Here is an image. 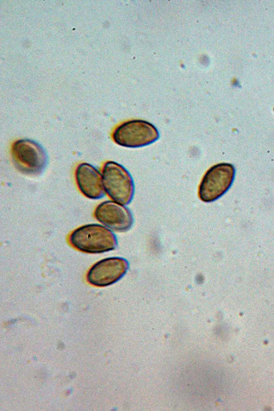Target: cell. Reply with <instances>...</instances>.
I'll return each mask as SVG.
<instances>
[{"label": "cell", "mask_w": 274, "mask_h": 411, "mask_svg": "<svg viewBox=\"0 0 274 411\" xmlns=\"http://www.w3.org/2000/svg\"><path fill=\"white\" fill-rule=\"evenodd\" d=\"M69 243L77 250L86 253H102L114 250L118 240L112 230L99 223L82 225L68 237Z\"/></svg>", "instance_id": "cell-1"}, {"label": "cell", "mask_w": 274, "mask_h": 411, "mask_svg": "<svg viewBox=\"0 0 274 411\" xmlns=\"http://www.w3.org/2000/svg\"><path fill=\"white\" fill-rule=\"evenodd\" d=\"M15 168L27 175H38L48 164V155L38 142L28 138L14 141L10 149Z\"/></svg>", "instance_id": "cell-2"}, {"label": "cell", "mask_w": 274, "mask_h": 411, "mask_svg": "<svg viewBox=\"0 0 274 411\" xmlns=\"http://www.w3.org/2000/svg\"><path fill=\"white\" fill-rule=\"evenodd\" d=\"M105 193L114 201L128 205L133 199L135 186L129 172L114 161L106 162L102 170Z\"/></svg>", "instance_id": "cell-3"}, {"label": "cell", "mask_w": 274, "mask_h": 411, "mask_svg": "<svg viewBox=\"0 0 274 411\" xmlns=\"http://www.w3.org/2000/svg\"><path fill=\"white\" fill-rule=\"evenodd\" d=\"M235 168L229 163H219L211 166L203 175L199 186V197L204 202H212L223 196L231 187Z\"/></svg>", "instance_id": "cell-4"}, {"label": "cell", "mask_w": 274, "mask_h": 411, "mask_svg": "<svg viewBox=\"0 0 274 411\" xmlns=\"http://www.w3.org/2000/svg\"><path fill=\"white\" fill-rule=\"evenodd\" d=\"M157 128L144 120H131L119 125L112 134L114 141L125 147L136 148L149 145L159 138Z\"/></svg>", "instance_id": "cell-5"}, {"label": "cell", "mask_w": 274, "mask_h": 411, "mask_svg": "<svg viewBox=\"0 0 274 411\" xmlns=\"http://www.w3.org/2000/svg\"><path fill=\"white\" fill-rule=\"evenodd\" d=\"M129 264L122 257H109L94 264L88 270L87 281L91 285L104 287L119 281L127 272Z\"/></svg>", "instance_id": "cell-6"}, {"label": "cell", "mask_w": 274, "mask_h": 411, "mask_svg": "<svg viewBox=\"0 0 274 411\" xmlns=\"http://www.w3.org/2000/svg\"><path fill=\"white\" fill-rule=\"evenodd\" d=\"M94 216L102 225L119 232L128 231L134 223L131 210L125 205L112 200L100 203L95 209Z\"/></svg>", "instance_id": "cell-7"}, {"label": "cell", "mask_w": 274, "mask_h": 411, "mask_svg": "<svg viewBox=\"0 0 274 411\" xmlns=\"http://www.w3.org/2000/svg\"><path fill=\"white\" fill-rule=\"evenodd\" d=\"M75 177L79 191L86 197L99 199L105 196L102 174L92 164L86 162L78 164Z\"/></svg>", "instance_id": "cell-8"}]
</instances>
